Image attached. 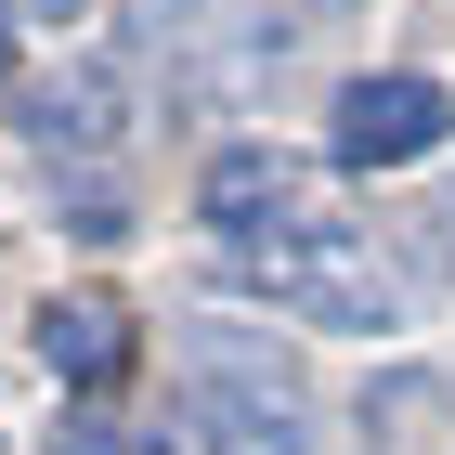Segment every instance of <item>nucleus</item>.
<instances>
[{
    "label": "nucleus",
    "instance_id": "f257e3e1",
    "mask_svg": "<svg viewBox=\"0 0 455 455\" xmlns=\"http://www.w3.org/2000/svg\"><path fill=\"white\" fill-rule=\"evenodd\" d=\"M235 286L299 313V325H339V339H390L403 325V274L378 260L364 221H274V235L235 247Z\"/></svg>",
    "mask_w": 455,
    "mask_h": 455
},
{
    "label": "nucleus",
    "instance_id": "f03ea898",
    "mask_svg": "<svg viewBox=\"0 0 455 455\" xmlns=\"http://www.w3.org/2000/svg\"><path fill=\"white\" fill-rule=\"evenodd\" d=\"M196 429H209V455H313L299 378L247 325H196Z\"/></svg>",
    "mask_w": 455,
    "mask_h": 455
},
{
    "label": "nucleus",
    "instance_id": "7ed1b4c3",
    "mask_svg": "<svg viewBox=\"0 0 455 455\" xmlns=\"http://www.w3.org/2000/svg\"><path fill=\"white\" fill-rule=\"evenodd\" d=\"M443 131H455L443 78L390 66V78H351V92H339V131H325V156H339V170H417Z\"/></svg>",
    "mask_w": 455,
    "mask_h": 455
},
{
    "label": "nucleus",
    "instance_id": "20e7f679",
    "mask_svg": "<svg viewBox=\"0 0 455 455\" xmlns=\"http://www.w3.org/2000/svg\"><path fill=\"white\" fill-rule=\"evenodd\" d=\"M196 221H209L221 247L274 235V221H286V156H274V143H221V156H209V182H196Z\"/></svg>",
    "mask_w": 455,
    "mask_h": 455
},
{
    "label": "nucleus",
    "instance_id": "39448f33",
    "mask_svg": "<svg viewBox=\"0 0 455 455\" xmlns=\"http://www.w3.org/2000/svg\"><path fill=\"white\" fill-rule=\"evenodd\" d=\"M39 364L66 390L131 378V313H117V299H39Z\"/></svg>",
    "mask_w": 455,
    "mask_h": 455
},
{
    "label": "nucleus",
    "instance_id": "423d86ee",
    "mask_svg": "<svg viewBox=\"0 0 455 455\" xmlns=\"http://www.w3.org/2000/svg\"><path fill=\"white\" fill-rule=\"evenodd\" d=\"M117 92H105V78H52V92H13V117H27V143H105L117 131Z\"/></svg>",
    "mask_w": 455,
    "mask_h": 455
},
{
    "label": "nucleus",
    "instance_id": "0eeeda50",
    "mask_svg": "<svg viewBox=\"0 0 455 455\" xmlns=\"http://www.w3.org/2000/svg\"><path fill=\"white\" fill-rule=\"evenodd\" d=\"M52 455H170V443L131 429V417H66V429H52Z\"/></svg>",
    "mask_w": 455,
    "mask_h": 455
},
{
    "label": "nucleus",
    "instance_id": "6e6552de",
    "mask_svg": "<svg viewBox=\"0 0 455 455\" xmlns=\"http://www.w3.org/2000/svg\"><path fill=\"white\" fill-rule=\"evenodd\" d=\"M78 13H92V0H27V27H78Z\"/></svg>",
    "mask_w": 455,
    "mask_h": 455
},
{
    "label": "nucleus",
    "instance_id": "1a4fd4ad",
    "mask_svg": "<svg viewBox=\"0 0 455 455\" xmlns=\"http://www.w3.org/2000/svg\"><path fill=\"white\" fill-rule=\"evenodd\" d=\"M0 92H13V13H0Z\"/></svg>",
    "mask_w": 455,
    "mask_h": 455
}]
</instances>
